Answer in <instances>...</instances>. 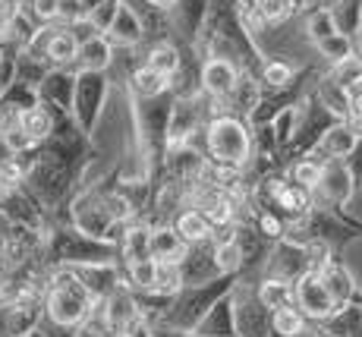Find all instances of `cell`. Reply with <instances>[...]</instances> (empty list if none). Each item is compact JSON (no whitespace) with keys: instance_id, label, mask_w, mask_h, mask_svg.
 <instances>
[{"instance_id":"12","label":"cell","mask_w":362,"mask_h":337,"mask_svg":"<svg viewBox=\"0 0 362 337\" xmlns=\"http://www.w3.org/2000/svg\"><path fill=\"white\" fill-rule=\"evenodd\" d=\"M164 79H167V76L155 73L151 67H145V69H139V73L132 76V86H136V92L142 95V98H155V95H161Z\"/></svg>"},{"instance_id":"33","label":"cell","mask_w":362,"mask_h":337,"mask_svg":"<svg viewBox=\"0 0 362 337\" xmlns=\"http://www.w3.org/2000/svg\"><path fill=\"white\" fill-rule=\"evenodd\" d=\"M110 337H129V334H123V331H114V334H110Z\"/></svg>"},{"instance_id":"10","label":"cell","mask_w":362,"mask_h":337,"mask_svg":"<svg viewBox=\"0 0 362 337\" xmlns=\"http://www.w3.org/2000/svg\"><path fill=\"white\" fill-rule=\"evenodd\" d=\"M353 145H356V132L350 130V126H334V130L325 136V152L331 154H350Z\"/></svg>"},{"instance_id":"32","label":"cell","mask_w":362,"mask_h":337,"mask_svg":"<svg viewBox=\"0 0 362 337\" xmlns=\"http://www.w3.org/2000/svg\"><path fill=\"white\" fill-rule=\"evenodd\" d=\"M148 4H151V6H167L170 0H148Z\"/></svg>"},{"instance_id":"2","label":"cell","mask_w":362,"mask_h":337,"mask_svg":"<svg viewBox=\"0 0 362 337\" xmlns=\"http://www.w3.org/2000/svg\"><path fill=\"white\" fill-rule=\"evenodd\" d=\"M208 145H211V154L221 161V164H243L249 158V136L243 130V123L230 120V117H221V120L211 123L208 130Z\"/></svg>"},{"instance_id":"18","label":"cell","mask_w":362,"mask_h":337,"mask_svg":"<svg viewBox=\"0 0 362 337\" xmlns=\"http://www.w3.org/2000/svg\"><path fill=\"white\" fill-rule=\"evenodd\" d=\"M155 284L158 287H164V290H177L180 287V271H177V265L173 262H155Z\"/></svg>"},{"instance_id":"34","label":"cell","mask_w":362,"mask_h":337,"mask_svg":"<svg viewBox=\"0 0 362 337\" xmlns=\"http://www.w3.org/2000/svg\"><path fill=\"white\" fill-rule=\"evenodd\" d=\"M359 51H362V35H359ZM359 60H362V57H359Z\"/></svg>"},{"instance_id":"16","label":"cell","mask_w":362,"mask_h":337,"mask_svg":"<svg viewBox=\"0 0 362 337\" xmlns=\"http://www.w3.org/2000/svg\"><path fill=\"white\" fill-rule=\"evenodd\" d=\"M334 79H337L344 88H353L356 82H362V60L359 57L337 60V73H334Z\"/></svg>"},{"instance_id":"21","label":"cell","mask_w":362,"mask_h":337,"mask_svg":"<svg viewBox=\"0 0 362 337\" xmlns=\"http://www.w3.org/2000/svg\"><path fill=\"white\" fill-rule=\"evenodd\" d=\"M240 258H243L240 246H236V243H224L218 249V268L221 271H233L236 265H240Z\"/></svg>"},{"instance_id":"13","label":"cell","mask_w":362,"mask_h":337,"mask_svg":"<svg viewBox=\"0 0 362 337\" xmlns=\"http://www.w3.org/2000/svg\"><path fill=\"white\" fill-rule=\"evenodd\" d=\"M148 249H151V256L161 258V262H164V258H170V262H173V258L180 256V249H183V246H180V240L173 234H167V230H158V234L151 236Z\"/></svg>"},{"instance_id":"31","label":"cell","mask_w":362,"mask_h":337,"mask_svg":"<svg viewBox=\"0 0 362 337\" xmlns=\"http://www.w3.org/2000/svg\"><path fill=\"white\" fill-rule=\"evenodd\" d=\"M290 10H299V6H305V0H287Z\"/></svg>"},{"instance_id":"9","label":"cell","mask_w":362,"mask_h":337,"mask_svg":"<svg viewBox=\"0 0 362 337\" xmlns=\"http://www.w3.org/2000/svg\"><path fill=\"white\" fill-rule=\"evenodd\" d=\"M69 92H73V79H69L66 73H51L41 82V98H45V101H60L66 108Z\"/></svg>"},{"instance_id":"7","label":"cell","mask_w":362,"mask_h":337,"mask_svg":"<svg viewBox=\"0 0 362 337\" xmlns=\"http://www.w3.org/2000/svg\"><path fill=\"white\" fill-rule=\"evenodd\" d=\"M107 32H110V38L120 41V45H132V41H139V35H142V25H139V19L120 4V10H117V16H114V23H110Z\"/></svg>"},{"instance_id":"19","label":"cell","mask_w":362,"mask_h":337,"mask_svg":"<svg viewBox=\"0 0 362 337\" xmlns=\"http://www.w3.org/2000/svg\"><path fill=\"white\" fill-rule=\"evenodd\" d=\"M318 47H322L325 54H328L331 60H344V57H350V45H346V38L344 35H328V38H322L318 41Z\"/></svg>"},{"instance_id":"22","label":"cell","mask_w":362,"mask_h":337,"mask_svg":"<svg viewBox=\"0 0 362 337\" xmlns=\"http://www.w3.org/2000/svg\"><path fill=\"white\" fill-rule=\"evenodd\" d=\"M127 319H132V309H129V299L123 297H114L107 303V321L110 325H123Z\"/></svg>"},{"instance_id":"14","label":"cell","mask_w":362,"mask_h":337,"mask_svg":"<svg viewBox=\"0 0 362 337\" xmlns=\"http://www.w3.org/2000/svg\"><path fill=\"white\" fill-rule=\"evenodd\" d=\"M148 67L155 69V73H161V76H170V73H177L180 57H177V51H173L170 45H161V47H155V51L148 54Z\"/></svg>"},{"instance_id":"3","label":"cell","mask_w":362,"mask_h":337,"mask_svg":"<svg viewBox=\"0 0 362 337\" xmlns=\"http://www.w3.org/2000/svg\"><path fill=\"white\" fill-rule=\"evenodd\" d=\"M101 95H104L101 69H82V76L76 79V114H79L82 130H92L95 117H98Z\"/></svg>"},{"instance_id":"26","label":"cell","mask_w":362,"mask_h":337,"mask_svg":"<svg viewBox=\"0 0 362 337\" xmlns=\"http://www.w3.org/2000/svg\"><path fill=\"white\" fill-rule=\"evenodd\" d=\"M287 13H290L287 0H259V16H264L268 23H274V19L287 16Z\"/></svg>"},{"instance_id":"27","label":"cell","mask_w":362,"mask_h":337,"mask_svg":"<svg viewBox=\"0 0 362 337\" xmlns=\"http://www.w3.org/2000/svg\"><path fill=\"white\" fill-rule=\"evenodd\" d=\"M132 280H136V284H142V287L155 284V262H145V258L132 262Z\"/></svg>"},{"instance_id":"25","label":"cell","mask_w":362,"mask_h":337,"mask_svg":"<svg viewBox=\"0 0 362 337\" xmlns=\"http://www.w3.org/2000/svg\"><path fill=\"white\" fill-rule=\"evenodd\" d=\"M293 177H296L299 186H315L318 180H322V167L312 164V161H303V164L293 171Z\"/></svg>"},{"instance_id":"5","label":"cell","mask_w":362,"mask_h":337,"mask_svg":"<svg viewBox=\"0 0 362 337\" xmlns=\"http://www.w3.org/2000/svg\"><path fill=\"white\" fill-rule=\"evenodd\" d=\"M19 126H23V130L29 132L32 142L38 145V142H45V139L54 132V117H51V110H47V108L35 104V108H29V110H23V114H19Z\"/></svg>"},{"instance_id":"23","label":"cell","mask_w":362,"mask_h":337,"mask_svg":"<svg viewBox=\"0 0 362 337\" xmlns=\"http://www.w3.org/2000/svg\"><path fill=\"white\" fill-rule=\"evenodd\" d=\"M290 76H293V69H290L287 63H268V67H264V82H268V86H287Z\"/></svg>"},{"instance_id":"15","label":"cell","mask_w":362,"mask_h":337,"mask_svg":"<svg viewBox=\"0 0 362 337\" xmlns=\"http://www.w3.org/2000/svg\"><path fill=\"white\" fill-rule=\"evenodd\" d=\"M177 230H180L183 240H202V236L208 234V217L199 215V212H186L177 221Z\"/></svg>"},{"instance_id":"28","label":"cell","mask_w":362,"mask_h":337,"mask_svg":"<svg viewBox=\"0 0 362 337\" xmlns=\"http://www.w3.org/2000/svg\"><path fill=\"white\" fill-rule=\"evenodd\" d=\"M309 29H312V35H315L318 41H322V38H328V35H337V29H334V23H331V16H328V13H318V16H312Z\"/></svg>"},{"instance_id":"6","label":"cell","mask_w":362,"mask_h":337,"mask_svg":"<svg viewBox=\"0 0 362 337\" xmlns=\"http://www.w3.org/2000/svg\"><path fill=\"white\" fill-rule=\"evenodd\" d=\"M76 60L82 63V69H104L110 60V45L101 35H92L88 41H82L79 51H76Z\"/></svg>"},{"instance_id":"4","label":"cell","mask_w":362,"mask_h":337,"mask_svg":"<svg viewBox=\"0 0 362 337\" xmlns=\"http://www.w3.org/2000/svg\"><path fill=\"white\" fill-rule=\"evenodd\" d=\"M202 82H205V88H208L211 95H221V98H224V95L233 92L240 79H236V69H233L227 60H211V63L205 67V73H202Z\"/></svg>"},{"instance_id":"11","label":"cell","mask_w":362,"mask_h":337,"mask_svg":"<svg viewBox=\"0 0 362 337\" xmlns=\"http://www.w3.org/2000/svg\"><path fill=\"white\" fill-rule=\"evenodd\" d=\"M322 101H325V108L334 110V114H350V95H346V88L340 86L337 79H328L322 86Z\"/></svg>"},{"instance_id":"20","label":"cell","mask_w":362,"mask_h":337,"mask_svg":"<svg viewBox=\"0 0 362 337\" xmlns=\"http://www.w3.org/2000/svg\"><path fill=\"white\" fill-rule=\"evenodd\" d=\"M262 297H264V303H268V306L284 309V306L290 303V299H293V290H290L287 284H264Z\"/></svg>"},{"instance_id":"17","label":"cell","mask_w":362,"mask_h":337,"mask_svg":"<svg viewBox=\"0 0 362 337\" xmlns=\"http://www.w3.org/2000/svg\"><path fill=\"white\" fill-rule=\"evenodd\" d=\"M325 290H328V297L334 299V303H340V299L350 297V278H346L340 268H331V271H328V284H325Z\"/></svg>"},{"instance_id":"30","label":"cell","mask_w":362,"mask_h":337,"mask_svg":"<svg viewBox=\"0 0 362 337\" xmlns=\"http://www.w3.org/2000/svg\"><path fill=\"white\" fill-rule=\"evenodd\" d=\"M262 227L268 230V234H277V221H274V217H264V221H262Z\"/></svg>"},{"instance_id":"8","label":"cell","mask_w":362,"mask_h":337,"mask_svg":"<svg viewBox=\"0 0 362 337\" xmlns=\"http://www.w3.org/2000/svg\"><path fill=\"white\" fill-rule=\"evenodd\" d=\"M303 299H305V309H309L312 315H328V312H331V306H334V299L328 297L325 284H322V280H315V278L305 280V287H303Z\"/></svg>"},{"instance_id":"1","label":"cell","mask_w":362,"mask_h":337,"mask_svg":"<svg viewBox=\"0 0 362 337\" xmlns=\"http://www.w3.org/2000/svg\"><path fill=\"white\" fill-rule=\"evenodd\" d=\"M92 299L95 297L82 287V280L76 278L73 271H57V275L51 278V287H47L45 309L54 325L73 328L92 312Z\"/></svg>"},{"instance_id":"24","label":"cell","mask_w":362,"mask_h":337,"mask_svg":"<svg viewBox=\"0 0 362 337\" xmlns=\"http://www.w3.org/2000/svg\"><path fill=\"white\" fill-rule=\"evenodd\" d=\"M274 328L281 334H299V328H303V321H299V315L296 312H290L287 306L277 312V319H274Z\"/></svg>"},{"instance_id":"29","label":"cell","mask_w":362,"mask_h":337,"mask_svg":"<svg viewBox=\"0 0 362 337\" xmlns=\"http://www.w3.org/2000/svg\"><path fill=\"white\" fill-rule=\"evenodd\" d=\"M243 13H259V0H236Z\"/></svg>"}]
</instances>
